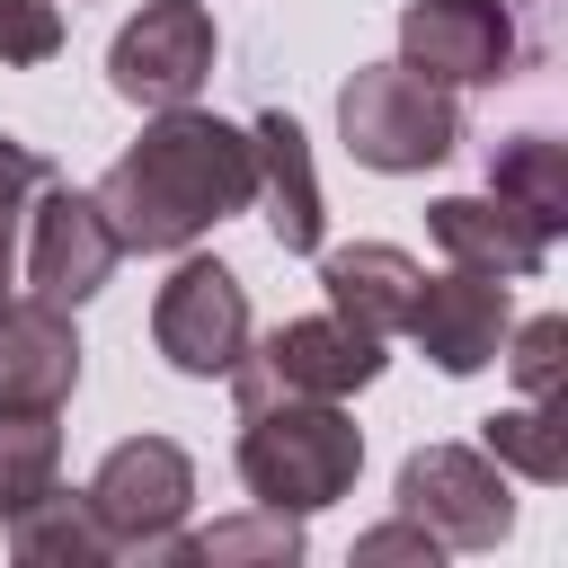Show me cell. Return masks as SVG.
Returning a JSON list of instances; mask_svg holds the SVG:
<instances>
[{
	"mask_svg": "<svg viewBox=\"0 0 568 568\" xmlns=\"http://www.w3.org/2000/svg\"><path fill=\"white\" fill-rule=\"evenodd\" d=\"M9 559H18V568H106L115 541H106V524L89 515V497L53 488V497H36L27 515H9Z\"/></svg>",
	"mask_w": 568,
	"mask_h": 568,
	"instance_id": "17",
	"label": "cell"
},
{
	"mask_svg": "<svg viewBox=\"0 0 568 568\" xmlns=\"http://www.w3.org/2000/svg\"><path fill=\"white\" fill-rule=\"evenodd\" d=\"M44 178H53V160H44L36 142L0 133V302H9V284H18V231H27V204L44 195Z\"/></svg>",
	"mask_w": 568,
	"mask_h": 568,
	"instance_id": "21",
	"label": "cell"
},
{
	"mask_svg": "<svg viewBox=\"0 0 568 568\" xmlns=\"http://www.w3.org/2000/svg\"><path fill=\"white\" fill-rule=\"evenodd\" d=\"M355 470H364V426L337 399H311V390L240 399V479L257 506L320 515L355 488Z\"/></svg>",
	"mask_w": 568,
	"mask_h": 568,
	"instance_id": "2",
	"label": "cell"
},
{
	"mask_svg": "<svg viewBox=\"0 0 568 568\" xmlns=\"http://www.w3.org/2000/svg\"><path fill=\"white\" fill-rule=\"evenodd\" d=\"M151 346L186 373V382H231V364L248 355V293L222 257H186L160 302H151Z\"/></svg>",
	"mask_w": 568,
	"mask_h": 568,
	"instance_id": "6",
	"label": "cell"
},
{
	"mask_svg": "<svg viewBox=\"0 0 568 568\" xmlns=\"http://www.w3.org/2000/svg\"><path fill=\"white\" fill-rule=\"evenodd\" d=\"M115 257H124V240H115V222L98 213V195L44 178V195L27 204V284H36V302L80 311V302L115 275Z\"/></svg>",
	"mask_w": 568,
	"mask_h": 568,
	"instance_id": "10",
	"label": "cell"
},
{
	"mask_svg": "<svg viewBox=\"0 0 568 568\" xmlns=\"http://www.w3.org/2000/svg\"><path fill=\"white\" fill-rule=\"evenodd\" d=\"M488 195H506L515 213H532L541 231L568 222V142L559 133H515L488 151Z\"/></svg>",
	"mask_w": 568,
	"mask_h": 568,
	"instance_id": "18",
	"label": "cell"
},
{
	"mask_svg": "<svg viewBox=\"0 0 568 568\" xmlns=\"http://www.w3.org/2000/svg\"><path fill=\"white\" fill-rule=\"evenodd\" d=\"M106 80L133 106H186L213 80V9L204 0H142V18L106 44Z\"/></svg>",
	"mask_w": 568,
	"mask_h": 568,
	"instance_id": "9",
	"label": "cell"
},
{
	"mask_svg": "<svg viewBox=\"0 0 568 568\" xmlns=\"http://www.w3.org/2000/svg\"><path fill=\"white\" fill-rule=\"evenodd\" d=\"M479 453H488L497 470L532 479V488H559V479H568V417H559V399L497 408V417L479 426Z\"/></svg>",
	"mask_w": 568,
	"mask_h": 568,
	"instance_id": "19",
	"label": "cell"
},
{
	"mask_svg": "<svg viewBox=\"0 0 568 568\" xmlns=\"http://www.w3.org/2000/svg\"><path fill=\"white\" fill-rule=\"evenodd\" d=\"M80 497H89V515L106 524L115 559H151V550L186 524V506H195V462H186L169 435H124Z\"/></svg>",
	"mask_w": 568,
	"mask_h": 568,
	"instance_id": "4",
	"label": "cell"
},
{
	"mask_svg": "<svg viewBox=\"0 0 568 568\" xmlns=\"http://www.w3.org/2000/svg\"><path fill=\"white\" fill-rule=\"evenodd\" d=\"M62 488V426L44 408H0V524Z\"/></svg>",
	"mask_w": 568,
	"mask_h": 568,
	"instance_id": "20",
	"label": "cell"
},
{
	"mask_svg": "<svg viewBox=\"0 0 568 568\" xmlns=\"http://www.w3.org/2000/svg\"><path fill=\"white\" fill-rule=\"evenodd\" d=\"M240 399H266V390H311V399H346L364 382H382V337L346 328L337 311H311V320H284L266 346L248 337V355L231 364Z\"/></svg>",
	"mask_w": 568,
	"mask_h": 568,
	"instance_id": "7",
	"label": "cell"
},
{
	"mask_svg": "<svg viewBox=\"0 0 568 568\" xmlns=\"http://www.w3.org/2000/svg\"><path fill=\"white\" fill-rule=\"evenodd\" d=\"M248 204H257V151L240 124L204 115L195 98L160 106L142 124V142L98 178V213L115 222L124 248H151V257L204 240L213 222H231Z\"/></svg>",
	"mask_w": 568,
	"mask_h": 568,
	"instance_id": "1",
	"label": "cell"
},
{
	"mask_svg": "<svg viewBox=\"0 0 568 568\" xmlns=\"http://www.w3.org/2000/svg\"><path fill=\"white\" fill-rule=\"evenodd\" d=\"M80 390V328L53 302H0V408H62Z\"/></svg>",
	"mask_w": 568,
	"mask_h": 568,
	"instance_id": "12",
	"label": "cell"
},
{
	"mask_svg": "<svg viewBox=\"0 0 568 568\" xmlns=\"http://www.w3.org/2000/svg\"><path fill=\"white\" fill-rule=\"evenodd\" d=\"M417 284H426V266H417L408 248H390V240H355V248H328V257H320L328 311H337L346 328H364V337H399Z\"/></svg>",
	"mask_w": 568,
	"mask_h": 568,
	"instance_id": "14",
	"label": "cell"
},
{
	"mask_svg": "<svg viewBox=\"0 0 568 568\" xmlns=\"http://www.w3.org/2000/svg\"><path fill=\"white\" fill-rule=\"evenodd\" d=\"M524 53V27L506 0H408L399 9V62L435 89H488Z\"/></svg>",
	"mask_w": 568,
	"mask_h": 568,
	"instance_id": "8",
	"label": "cell"
},
{
	"mask_svg": "<svg viewBox=\"0 0 568 568\" xmlns=\"http://www.w3.org/2000/svg\"><path fill=\"white\" fill-rule=\"evenodd\" d=\"M506 328H515V320H506V275H479V266L435 275V284H417V302H408V337H417L444 373L497 364Z\"/></svg>",
	"mask_w": 568,
	"mask_h": 568,
	"instance_id": "11",
	"label": "cell"
},
{
	"mask_svg": "<svg viewBox=\"0 0 568 568\" xmlns=\"http://www.w3.org/2000/svg\"><path fill=\"white\" fill-rule=\"evenodd\" d=\"M151 559H178V568H293L302 559V515H275V506L222 515L204 532H169Z\"/></svg>",
	"mask_w": 568,
	"mask_h": 568,
	"instance_id": "16",
	"label": "cell"
},
{
	"mask_svg": "<svg viewBox=\"0 0 568 568\" xmlns=\"http://www.w3.org/2000/svg\"><path fill=\"white\" fill-rule=\"evenodd\" d=\"M435 550H444V541H435L417 515H399V524H373V532L355 541V559H364V568H382V559H426V568H435Z\"/></svg>",
	"mask_w": 568,
	"mask_h": 568,
	"instance_id": "24",
	"label": "cell"
},
{
	"mask_svg": "<svg viewBox=\"0 0 568 568\" xmlns=\"http://www.w3.org/2000/svg\"><path fill=\"white\" fill-rule=\"evenodd\" d=\"M337 133H346V151H355L364 169L408 178V169L453 160V142H462V106H453V89L417 80L408 62H364V71L337 89Z\"/></svg>",
	"mask_w": 568,
	"mask_h": 568,
	"instance_id": "3",
	"label": "cell"
},
{
	"mask_svg": "<svg viewBox=\"0 0 568 568\" xmlns=\"http://www.w3.org/2000/svg\"><path fill=\"white\" fill-rule=\"evenodd\" d=\"M248 151H257V195H266V231L284 257H311L320 248V178H311V142L284 106H266L248 124Z\"/></svg>",
	"mask_w": 568,
	"mask_h": 568,
	"instance_id": "15",
	"label": "cell"
},
{
	"mask_svg": "<svg viewBox=\"0 0 568 568\" xmlns=\"http://www.w3.org/2000/svg\"><path fill=\"white\" fill-rule=\"evenodd\" d=\"M62 53V9L53 0H0V62L27 71V62H53Z\"/></svg>",
	"mask_w": 568,
	"mask_h": 568,
	"instance_id": "23",
	"label": "cell"
},
{
	"mask_svg": "<svg viewBox=\"0 0 568 568\" xmlns=\"http://www.w3.org/2000/svg\"><path fill=\"white\" fill-rule=\"evenodd\" d=\"M426 231L453 266H479V275H541L550 266V231L532 213H515L506 195H435Z\"/></svg>",
	"mask_w": 568,
	"mask_h": 568,
	"instance_id": "13",
	"label": "cell"
},
{
	"mask_svg": "<svg viewBox=\"0 0 568 568\" xmlns=\"http://www.w3.org/2000/svg\"><path fill=\"white\" fill-rule=\"evenodd\" d=\"M506 373H515V390L524 399H559V373H568V320L559 311H541V320H524V328H506Z\"/></svg>",
	"mask_w": 568,
	"mask_h": 568,
	"instance_id": "22",
	"label": "cell"
},
{
	"mask_svg": "<svg viewBox=\"0 0 568 568\" xmlns=\"http://www.w3.org/2000/svg\"><path fill=\"white\" fill-rule=\"evenodd\" d=\"M399 515H417L444 550H497L515 532L506 470L479 444H417L399 462Z\"/></svg>",
	"mask_w": 568,
	"mask_h": 568,
	"instance_id": "5",
	"label": "cell"
}]
</instances>
